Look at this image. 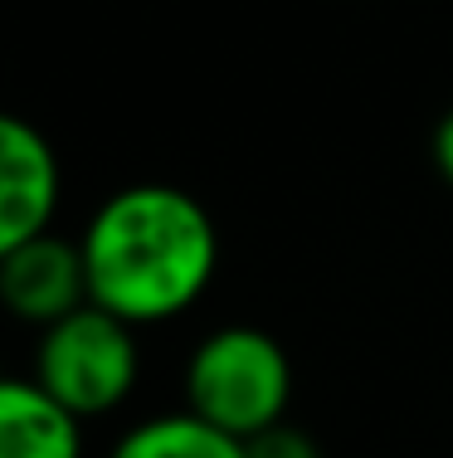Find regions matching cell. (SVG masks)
<instances>
[{
    "label": "cell",
    "mask_w": 453,
    "mask_h": 458,
    "mask_svg": "<svg viewBox=\"0 0 453 458\" xmlns=\"http://www.w3.org/2000/svg\"><path fill=\"white\" fill-rule=\"evenodd\" d=\"M244 454L249 458H322L317 439L312 434H302L298 424H273V429L254 434V439H244Z\"/></svg>",
    "instance_id": "ba28073f"
},
{
    "label": "cell",
    "mask_w": 453,
    "mask_h": 458,
    "mask_svg": "<svg viewBox=\"0 0 453 458\" xmlns=\"http://www.w3.org/2000/svg\"><path fill=\"white\" fill-rule=\"evenodd\" d=\"M59 210V161L25 117L0 123V249L49 234Z\"/></svg>",
    "instance_id": "5b68a950"
},
{
    "label": "cell",
    "mask_w": 453,
    "mask_h": 458,
    "mask_svg": "<svg viewBox=\"0 0 453 458\" xmlns=\"http://www.w3.org/2000/svg\"><path fill=\"white\" fill-rule=\"evenodd\" d=\"M107 458H249V454H244V439L205 424L190 410H176L132 424Z\"/></svg>",
    "instance_id": "52a82bcc"
},
{
    "label": "cell",
    "mask_w": 453,
    "mask_h": 458,
    "mask_svg": "<svg viewBox=\"0 0 453 458\" xmlns=\"http://www.w3.org/2000/svg\"><path fill=\"white\" fill-rule=\"evenodd\" d=\"M0 298L20 322L49 327L88 302V274H83L79 244L59 234H39L25 244L0 249Z\"/></svg>",
    "instance_id": "277c9868"
},
{
    "label": "cell",
    "mask_w": 453,
    "mask_h": 458,
    "mask_svg": "<svg viewBox=\"0 0 453 458\" xmlns=\"http://www.w3.org/2000/svg\"><path fill=\"white\" fill-rule=\"evenodd\" d=\"M137 327L113 318L98 302H83L69 318L39 327L35 346V380L79 420L117 410L137 386Z\"/></svg>",
    "instance_id": "3957f363"
},
{
    "label": "cell",
    "mask_w": 453,
    "mask_h": 458,
    "mask_svg": "<svg viewBox=\"0 0 453 458\" xmlns=\"http://www.w3.org/2000/svg\"><path fill=\"white\" fill-rule=\"evenodd\" d=\"M88 302L151 327L190 312L220 264L210 210L180 185H127L93 210L79 234Z\"/></svg>",
    "instance_id": "6da1fadb"
},
{
    "label": "cell",
    "mask_w": 453,
    "mask_h": 458,
    "mask_svg": "<svg viewBox=\"0 0 453 458\" xmlns=\"http://www.w3.org/2000/svg\"><path fill=\"white\" fill-rule=\"evenodd\" d=\"M288 400L293 361L264 327H220L186 361V410L234 439L283 424Z\"/></svg>",
    "instance_id": "7a4b0ae2"
},
{
    "label": "cell",
    "mask_w": 453,
    "mask_h": 458,
    "mask_svg": "<svg viewBox=\"0 0 453 458\" xmlns=\"http://www.w3.org/2000/svg\"><path fill=\"white\" fill-rule=\"evenodd\" d=\"M0 458H83V420L35 376L0 386Z\"/></svg>",
    "instance_id": "8992f818"
},
{
    "label": "cell",
    "mask_w": 453,
    "mask_h": 458,
    "mask_svg": "<svg viewBox=\"0 0 453 458\" xmlns=\"http://www.w3.org/2000/svg\"><path fill=\"white\" fill-rule=\"evenodd\" d=\"M434 166H439V176L453 185V107L439 117V127H434Z\"/></svg>",
    "instance_id": "9c48e42d"
}]
</instances>
